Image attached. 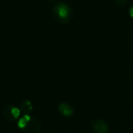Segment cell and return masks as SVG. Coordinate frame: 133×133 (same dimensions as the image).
Instances as JSON below:
<instances>
[{
	"label": "cell",
	"instance_id": "6",
	"mask_svg": "<svg viewBox=\"0 0 133 133\" xmlns=\"http://www.w3.org/2000/svg\"><path fill=\"white\" fill-rule=\"evenodd\" d=\"M19 109H21L23 114L30 115V113L33 110V104H32V102L29 99H25L21 102Z\"/></svg>",
	"mask_w": 133,
	"mask_h": 133
},
{
	"label": "cell",
	"instance_id": "5",
	"mask_svg": "<svg viewBox=\"0 0 133 133\" xmlns=\"http://www.w3.org/2000/svg\"><path fill=\"white\" fill-rule=\"evenodd\" d=\"M58 112L66 118H71L74 115V108L68 102H60L57 106Z\"/></svg>",
	"mask_w": 133,
	"mask_h": 133
},
{
	"label": "cell",
	"instance_id": "2",
	"mask_svg": "<svg viewBox=\"0 0 133 133\" xmlns=\"http://www.w3.org/2000/svg\"><path fill=\"white\" fill-rule=\"evenodd\" d=\"M17 127L24 133H39L42 129L38 119L30 115L23 114L17 120Z\"/></svg>",
	"mask_w": 133,
	"mask_h": 133
},
{
	"label": "cell",
	"instance_id": "1",
	"mask_svg": "<svg viewBox=\"0 0 133 133\" xmlns=\"http://www.w3.org/2000/svg\"><path fill=\"white\" fill-rule=\"evenodd\" d=\"M53 17L56 21L60 24H69L73 19V10L69 4L65 2H57L53 8Z\"/></svg>",
	"mask_w": 133,
	"mask_h": 133
},
{
	"label": "cell",
	"instance_id": "4",
	"mask_svg": "<svg viewBox=\"0 0 133 133\" xmlns=\"http://www.w3.org/2000/svg\"><path fill=\"white\" fill-rule=\"evenodd\" d=\"M91 128L94 133H109V127L107 121L101 118H97L91 121Z\"/></svg>",
	"mask_w": 133,
	"mask_h": 133
},
{
	"label": "cell",
	"instance_id": "7",
	"mask_svg": "<svg viewBox=\"0 0 133 133\" xmlns=\"http://www.w3.org/2000/svg\"><path fill=\"white\" fill-rule=\"evenodd\" d=\"M116 3L118 6H124L127 5V0H116Z\"/></svg>",
	"mask_w": 133,
	"mask_h": 133
},
{
	"label": "cell",
	"instance_id": "3",
	"mask_svg": "<svg viewBox=\"0 0 133 133\" xmlns=\"http://www.w3.org/2000/svg\"><path fill=\"white\" fill-rule=\"evenodd\" d=\"M3 115L8 121L15 122L17 121L22 116V111L18 107H16L14 105H8L3 110Z\"/></svg>",
	"mask_w": 133,
	"mask_h": 133
},
{
	"label": "cell",
	"instance_id": "8",
	"mask_svg": "<svg viewBox=\"0 0 133 133\" xmlns=\"http://www.w3.org/2000/svg\"><path fill=\"white\" fill-rule=\"evenodd\" d=\"M129 15L131 18H133V6H131L129 9Z\"/></svg>",
	"mask_w": 133,
	"mask_h": 133
},
{
	"label": "cell",
	"instance_id": "9",
	"mask_svg": "<svg viewBox=\"0 0 133 133\" xmlns=\"http://www.w3.org/2000/svg\"><path fill=\"white\" fill-rule=\"evenodd\" d=\"M48 1H49V2H53V1H55V0H48Z\"/></svg>",
	"mask_w": 133,
	"mask_h": 133
}]
</instances>
